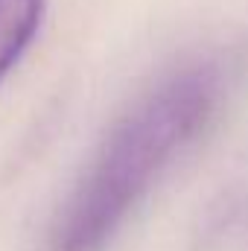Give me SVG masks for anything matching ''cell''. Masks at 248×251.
<instances>
[{
    "mask_svg": "<svg viewBox=\"0 0 248 251\" xmlns=\"http://www.w3.org/2000/svg\"><path fill=\"white\" fill-rule=\"evenodd\" d=\"M219 73L187 67L149 91L111 128L56 219L50 251H102L170 161L204 131Z\"/></svg>",
    "mask_w": 248,
    "mask_h": 251,
    "instance_id": "obj_1",
    "label": "cell"
},
{
    "mask_svg": "<svg viewBox=\"0 0 248 251\" xmlns=\"http://www.w3.org/2000/svg\"><path fill=\"white\" fill-rule=\"evenodd\" d=\"M47 12V0H0V79L32 44Z\"/></svg>",
    "mask_w": 248,
    "mask_h": 251,
    "instance_id": "obj_2",
    "label": "cell"
}]
</instances>
